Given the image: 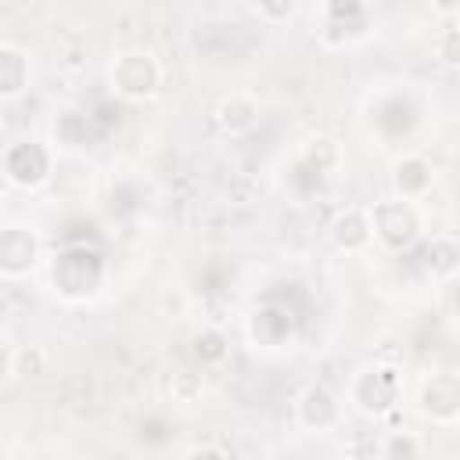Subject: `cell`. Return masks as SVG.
Masks as SVG:
<instances>
[{"mask_svg":"<svg viewBox=\"0 0 460 460\" xmlns=\"http://www.w3.org/2000/svg\"><path fill=\"white\" fill-rule=\"evenodd\" d=\"M456 262H460V248H456V241H453L449 234H435V237L424 244V270H428L431 277L449 280V277L456 273Z\"/></svg>","mask_w":460,"mask_h":460,"instance_id":"obj_15","label":"cell"},{"mask_svg":"<svg viewBox=\"0 0 460 460\" xmlns=\"http://www.w3.org/2000/svg\"><path fill=\"white\" fill-rule=\"evenodd\" d=\"M291 331H295V316H291V309H284V305H262L259 313H255V320H252V338L255 341H262V345H280V341H288L291 338Z\"/></svg>","mask_w":460,"mask_h":460,"instance_id":"obj_14","label":"cell"},{"mask_svg":"<svg viewBox=\"0 0 460 460\" xmlns=\"http://www.w3.org/2000/svg\"><path fill=\"white\" fill-rule=\"evenodd\" d=\"M367 219H370L374 241H381L388 252H410L417 244V237H420V212L406 198L374 201V208L367 212Z\"/></svg>","mask_w":460,"mask_h":460,"instance_id":"obj_2","label":"cell"},{"mask_svg":"<svg viewBox=\"0 0 460 460\" xmlns=\"http://www.w3.org/2000/svg\"><path fill=\"white\" fill-rule=\"evenodd\" d=\"M255 11H259L266 22L280 25V22H288V18L295 14V0H255Z\"/></svg>","mask_w":460,"mask_h":460,"instance_id":"obj_20","label":"cell"},{"mask_svg":"<svg viewBox=\"0 0 460 460\" xmlns=\"http://www.w3.org/2000/svg\"><path fill=\"white\" fill-rule=\"evenodd\" d=\"M0 216H4V198H0Z\"/></svg>","mask_w":460,"mask_h":460,"instance_id":"obj_25","label":"cell"},{"mask_svg":"<svg viewBox=\"0 0 460 460\" xmlns=\"http://www.w3.org/2000/svg\"><path fill=\"white\" fill-rule=\"evenodd\" d=\"M226 356H230V341H226L223 331L205 327V331L194 334V359H198L201 367H219Z\"/></svg>","mask_w":460,"mask_h":460,"instance_id":"obj_16","label":"cell"},{"mask_svg":"<svg viewBox=\"0 0 460 460\" xmlns=\"http://www.w3.org/2000/svg\"><path fill=\"white\" fill-rule=\"evenodd\" d=\"M331 244L338 248V252H345V255H356V252H363V248H370V241H374V234H370V219H367V212L363 208H345V212H338L334 219H331Z\"/></svg>","mask_w":460,"mask_h":460,"instance_id":"obj_10","label":"cell"},{"mask_svg":"<svg viewBox=\"0 0 460 460\" xmlns=\"http://www.w3.org/2000/svg\"><path fill=\"white\" fill-rule=\"evenodd\" d=\"M40 262V241L29 226L7 223L0 226V277H25Z\"/></svg>","mask_w":460,"mask_h":460,"instance_id":"obj_7","label":"cell"},{"mask_svg":"<svg viewBox=\"0 0 460 460\" xmlns=\"http://www.w3.org/2000/svg\"><path fill=\"white\" fill-rule=\"evenodd\" d=\"M7 359H11V352H4V349H0V377L7 374Z\"/></svg>","mask_w":460,"mask_h":460,"instance_id":"obj_24","label":"cell"},{"mask_svg":"<svg viewBox=\"0 0 460 460\" xmlns=\"http://www.w3.org/2000/svg\"><path fill=\"white\" fill-rule=\"evenodd\" d=\"M216 122L230 137H244L259 126V101L252 93H230L216 104Z\"/></svg>","mask_w":460,"mask_h":460,"instance_id":"obj_11","label":"cell"},{"mask_svg":"<svg viewBox=\"0 0 460 460\" xmlns=\"http://www.w3.org/2000/svg\"><path fill=\"white\" fill-rule=\"evenodd\" d=\"M435 183V169L424 155H402L395 158L392 165V187H395V198H406V201H420Z\"/></svg>","mask_w":460,"mask_h":460,"instance_id":"obj_9","label":"cell"},{"mask_svg":"<svg viewBox=\"0 0 460 460\" xmlns=\"http://www.w3.org/2000/svg\"><path fill=\"white\" fill-rule=\"evenodd\" d=\"M4 176L22 187V190H36L47 176H50V151L36 140H18L4 151Z\"/></svg>","mask_w":460,"mask_h":460,"instance_id":"obj_5","label":"cell"},{"mask_svg":"<svg viewBox=\"0 0 460 460\" xmlns=\"http://www.w3.org/2000/svg\"><path fill=\"white\" fill-rule=\"evenodd\" d=\"M43 370H47V352L36 349V345L18 349V352H11V359H7V374H18V377H36V374H43Z\"/></svg>","mask_w":460,"mask_h":460,"instance_id":"obj_19","label":"cell"},{"mask_svg":"<svg viewBox=\"0 0 460 460\" xmlns=\"http://www.w3.org/2000/svg\"><path fill=\"white\" fill-rule=\"evenodd\" d=\"M295 420L302 428H309V431H331L341 420V402L334 399L331 388L309 385V388H302L295 395Z\"/></svg>","mask_w":460,"mask_h":460,"instance_id":"obj_8","label":"cell"},{"mask_svg":"<svg viewBox=\"0 0 460 460\" xmlns=\"http://www.w3.org/2000/svg\"><path fill=\"white\" fill-rule=\"evenodd\" d=\"M169 392H172L176 402H194V399H201V392H205V377H201L198 370L180 367V370H172V377H169Z\"/></svg>","mask_w":460,"mask_h":460,"instance_id":"obj_18","label":"cell"},{"mask_svg":"<svg viewBox=\"0 0 460 460\" xmlns=\"http://www.w3.org/2000/svg\"><path fill=\"white\" fill-rule=\"evenodd\" d=\"M302 165L316 176H327L334 165H338V144L331 137H313L302 151Z\"/></svg>","mask_w":460,"mask_h":460,"instance_id":"obj_17","label":"cell"},{"mask_svg":"<svg viewBox=\"0 0 460 460\" xmlns=\"http://www.w3.org/2000/svg\"><path fill=\"white\" fill-rule=\"evenodd\" d=\"M438 58H442V65H456V58H460V32H456V25H446L442 29V36H438Z\"/></svg>","mask_w":460,"mask_h":460,"instance_id":"obj_21","label":"cell"},{"mask_svg":"<svg viewBox=\"0 0 460 460\" xmlns=\"http://www.w3.org/2000/svg\"><path fill=\"white\" fill-rule=\"evenodd\" d=\"M420 413L431 424H456L460 417V377L453 370H435L420 385Z\"/></svg>","mask_w":460,"mask_h":460,"instance_id":"obj_6","label":"cell"},{"mask_svg":"<svg viewBox=\"0 0 460 460\" xmlns=\"http://www.w3.org/2000/svg\"><path fill=\"white\" fill-rule=\"evenodd\" d=\"M29 79H32V68H29L25 50L0 43V101L22 97L29 90Z\"/></svg>","mask_w":460,"mask_h":460,"instance_id":"obj_13","label":"cell"},{"mask_svg":"<svg viewBox=\"0 0 460 460\" xmlns=\"http://www.w3.org/2000/svg\"><path fill=\"white\" fill-rule=\"evenodd\" d=\"M385 453H388V456H417V453H420V442H417V438H410V435L392 431V438H388Z\"/></svg>","mask_w":460,"mask_h":460,"instance_id":"obj_22","label":"cell"},{"mask_svg":"<svg viewBox=\"0 0 460 460\" xmlns=\"http://www.w3.org/2000/svg\"><path fill=\"white\" fill-rule=\"evenodd\" d=\"M108 83L122 101H151L162 86V65L147 50H126L111 61Z\"/></svg>","mask_w":460,"mask_h":460,"instance_id":"obj_3","label":"cell"},{"mask_svg":"<svg viewBox=\"0 0 460 460\" xmlns=\"http://www.w3.org/2000/svg\"><path fill=\"white\" fill-rule=\"evenodd\" d=\"M367 25V0H323V25L320 32L341 29L338 43H349Z\"/></svg>","mask_w":460,"mask_h":460,"instance_id":"obj_12","label":"cell"},{"mask_svg":"<svg viewBox=\"0 0 460 460\" xmlns=\"http://www.w3.org/2000/svg\"><path fill=\"white\" fill-rule=\"evenodd\" d=\"M101 280H104V259L97 248L68 244L50 259V284L68 302H83V298L97 295Z\"/></svg>","mask_w":460,"mask_h":460,"instance_id":"obj_1","label":"cell"},{"mask_svg":"<svg viewBox=\"0 0 460 460\" xmlns=\"http://www.w3.org/2000/svg\"><path fill=\"white\" fill-rule=\"evenodd\" d=\"M431 7H435L442 18H453V14H456V7H460V0H431Z\"/></svg>","mask_w":460,"mask_h":460,"instance_id":"obj_23","label":"cell"},{"mask_svg":"<svg viewBox=\"0 0 460 460\" xmlns=\"http://www.w3.org/2000/svg\"><path fill=\"white\" fill-rule=\"evenodd\" d=\"M352 402L367 417H388L402 402V374L385 363L359 370L352 381Z\"/></svg>","mask_w":460,"mask_h":460,"instance_id":"obj_4","label":"cell"}]
</instances>
